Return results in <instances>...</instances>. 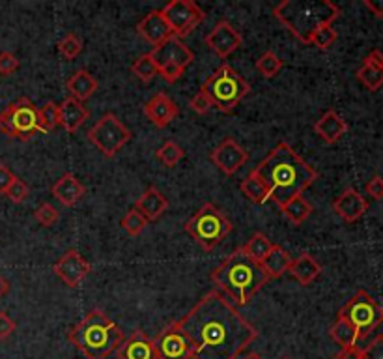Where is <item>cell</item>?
Returning <instances> with one entry per match:
<instances>
[{
  "mask_svg": "<svg viewBox=\"0 0 383 359\" xmlns=\"http://www.w3.org/2000/svg\"><path fill=\"white\" fill-rule=\"evenodd\" d=\"M184 231L204 251H211L232 232V223L217 206L206 202L204 206H200V210L191 219L185 221Z\"/></svg>",
  "mask_w": 383,
  "mask_h": 359,
  "instance_id": "cell-7",
  "label": "cell"
},
{
  "mask_svg": "<svg viewBox=\"0 0 383 359\" xmlns=\"http://www.w3.org/2000/svg\"><path fill=\"white\" fill-rule=\"evenodd\" d=\"M211 281L235 307H243L255 298L270 277L260 262L252 260L240 247L226 257L225 262H221V266L215 267Z\"/></svg>",
  "mask_w": 383,
  "mask_h": 359,
  "instance_id": "cell-3",
  "label": "cell"
},
{
  "mask_svg": "<svg viewBox=\"0 0 383 359\" xmlns=\"http://www.w3.org/2000/svg\"><path fill=\"white\" fill-rule=\"evenodd\" d=\"M116 355L118 359H157L153 339H150L143 331H137L123 341L122 346L116 350Z\"/></svg>",
  "mask_w": 383,
  "mask_h": 359,
  "instance_id": "cell-23",
  "label": "cell"
},
{
  "mask_svg": "<svg viewBox=\"0 0 383 359\" xmlns=\"http://www.w3.org/2000/svg\"><path fill=\"white\" fill-rule=\"evenodd\" d=\"M208 96L211 98L213 107L221 113H232L241 99L250 92L249 82L241 77L230 64H223L210 75V79L202 84Z\"/></svg>",
  "mask_w": 383,
  "mask_h": 359,
  "instance_id": "cell-6",
  "label": "cell"
},
{
  "mask_svg": "<svg viewBox=\"0 0 383 359\" xmlns=\"http://www.w3.org/2000/svg\"><path fill=\"white\" fill-rule=\"evenodd\" d=\"M292 277L296 279L301 287H309L314 279L322 273V266L314 260L312 255L309 253H301L297 258H292L290 270H288Z\"/></svg>",
  "mask_w": 383,
  "mask_h": 359,
  "instance_id": "cell-27",
  "label": "cell"
},
{
  "mask_svg": "<svg viewBox=\"0 0 383 359\" xmlns=\"http://www.w3.org/2000/svg\"><path fill=\"white\" fill-rule=\"evenodd\" d=\"M241 359H264V358H262L260 354H255V352H250V354L243 355V358H241Z\"/></svg>",
  "mask_w": 383,
  "mask_h": 359,
  "instance_id": "cell-51",
  "label": "cell"
},
{
  "mask_svg": "<svg viewBox=\"0 0 383 359\" xmlns=\"http://www.w3.org/2000/svg\"><path fill=\"white\" fill-rule=\"evenodd\" d=\"M357 79L367 90L376 92L383 87V53L374 49L365 57L363 64L357 70Z\"/></svg>",
  "mask_w": 383,
  "mask_h": 359,
  "instance_id": "cell-20",
  "label": "cell"
},
{
  "mask_svg": "<svg viewBox=\"0 0 383 359\" xmlns=\"http://www.w3.org/2000/svg\"><path fill=\"white\" fill-rule=\"evenodd\" d=\"M88 140L101 152L105 158H114L126 144L131 140L129 131L116 114L107 113L97 120L88 131Z\"/></svg>",
  "mask_w": 383,
  "mask_h": 359,
  "instance_id": "cell-11",
  "label": "cell"
},
{
  "mask_svg": "<svg viewBox=\"0 0 383 359\" xmlns=\"http://www.w3.org/2000/svg\"><path fill=\"white\" fill-rule=\"evenodd\" d=\"M150 55L157 66L159 75L167 82H176L178 79H182L185 67L194 60V53L185 45L184 41L174 36L169 41H165L163 45L153 47Z\"/></svg>",
  "mask_w": 383,
  "mask_h": 359,
  "instance_id": "cell-10",
  "label": "cell"
},
{
  "mask_svg": "<svg viewBox=\"0 0 383 359\" xmlns=\"http://www.w3.org/2000/svg\"><path fill=\"white\" fill-rule=\"evenodd\" d=\"M0 131L11 139L30 140L40 131V109L28 98H19L0 113Z\"/></svg>",
  "mask_w": 383,
  "mask_h": 359,
  "instance_id": "cell-8",
  "label": "cell"
},
{
  "mask_svg": "<svg viewBox=\"0 0 383 359\" xmlns=\"http://www.w3.org/2000/svg\"><path fill=\"white\" fill-rule=\"evenodd\" d=\"M204 41L217 57L228 58L235 49H240L241 43H243V36L230 25L228 21L223 19L211 28L210 34L204 38Z\"/></svg>",
  "mask_w": 383,
  "mask_h": 359,
  "instance_id": "cell-15",
  "label": "cell"
},
{
  "mask_svg": "<svg viewBox=\"0 0 383 359\" xmlns=\"http://www.w3.org/2000/svg\"><path fill=\"white\" fill-rule=\"evenodd\" d=\"M335 359H363V352H361L359 346H353V348L340 350V352L335 355Z\"/></svg>",
  "mask_w": 383,
  "mask_h": 359,
  "instance_id": "cell-48",
  "label": "cell"
},
{
  "mask_svg": "<svg viewBox=\"0 0 383 359\" xmlns=\"http://www.w3.org/2000/svg\"><path fill=\"white\" fill-rule=\"evenodd\" d=\"M256 70L260 73L262 77L271 79L275 77L277 73L282 70V60L277 57L273 51H266L264 55H260V58L256 60Z\"/></svg>",
  "mask_w": 383,
  "mask_h": 359,
  "instance_id": "cell-36",
  "label": "cell"
},
{
  "mask_svg": "<svg viewBox=\"0 0 383 359\" xmlns=\"http://www.w3.org/2000/svg\"><path fill=\"white\" fill-rule=\"evenodd\" d=\"M240 189L245 195V199L250 200L252 204H264L266 200H270V191H267L266 184L262 182L260 176L256 175L255 170H250L249 175L241 180Z\"/></svg>",
  "mask_w": 383,
  "mask_h": 359,
  "instance_id": "cell-29",
  "label": "cell"
},
{
  "mask_svg": "<svg viewBox=\"0 0 383 359\" xmlns=\"http://www.w3.org/2000/svg\"><path fill=\"white\" fill-rule=\"evenodd\" d=\"M19 70V58L10 51H2L0 53V75H11Z\"/></svg>",
  "mask_w": 383,
  "mask_h": 359,
  "instance_id": "cell-43",
  "label": "cell"
},
{
  "mask_svg": "<svg viewBox=\"0 0 383 359\" xmlns=\"http://www.w3.org/2000/svg\"><path fill=\"white\" fill-rule=\"evenodd\" d=\"M90 270H92L90 262L75 249H70L66 255H62L60 260H57V264L52 266L55 275L70 288L79 287L87 279Z\"/></svg>",
  "mask_w": 383,
  "mask_h": 359,
  "instance_id": "cell-14",
  "label": "cell"
},
{
  "mask_svg": "<svg viewBox=\"0 0 383 359\" xmlns=\"http://www.w3.org/2000/svg\"><path fill=\"white\" fill-rule=\"evenodd\" d=\"M57 126H60V109L55 101H47L40 109V131L51 133Z\"/></svg>",
  "mask_w": 383,
  "mask_h": 359,
  "instance_id": "cell-34",
  "label": "cell"
},
{
  "mask_svg": "<svg viewBox=\"0 0 383 359\" xmlns=\"http://www.w3.org/2000/svg\"><path fill=\"white\" fill-rule=\"evenodd\" d=\"M8 292H10V282L6 281V279L0 275V299L4 298Z\"/></svg>",
  "mask_w": 383,
  "mask_h": 359,
  "instance_id": "cell-50",
  "label": "cell"
},
{
  "mask_svg": "<svg viewBox=\"0 0 383 359\" xmlns=\"http://www.w3.org/2000/svg\"><path fill=\"white\" fill-rule=\"evenodd\" d=\"M333 210L338 217H343L346 223H355L367 214L368 202L357 189L348 187L337 199L333 200Z\"/></svg>",
  "mask_w": 383,
  "mask_h": 359,
  "instance_id": "cell-18",
  "label": "cell"
},
{
  "mask_svg": "<svg viewBox=\"0 0 383 359\" xmlns=\"http://www.w3.org/2000/svg\"><path fill=\"white\" fill-rule=\"evenodd\" d=\"M281 210L282 214L288 217V221H292L294 225H301V223H305V221L311 217L314 208H312L311 202L301 195L296 197V199H292L290 202H287Z\"/></svg>",
  "mask_w": 383,
  "mask_h": 359,
  "instance_id": "cell-31",
  "label": "cell"
},
{
  "mask_svg": "<svg viewBox=\"0 0 383 359\" xmlns=\"http://www.w3.org/2000/svg\"><path fill=\"white\" fill-rule=\"evenodd\" d=\"M81 51H82V41L79 40V36L73 34V32L66 34V36L58 41V53H60L62 57L66 58V60H73V58H77L79 55H81Z\"/></svg>",
  "mask_w": 383,
  "mask_h": 359,
  "instance_id": "cell-38",
  "label": "cell"
},
{
  "mask_svg": "<svg viewBox=\"0 0 383 359\" xmlns=\"http://www.w3.org/2000/svg\"><path fill=\"white\" fill-rule=\"evenodd\" d=\"M58 109H60V126L67 133H75L77 129L90 118V111L84 107V103L77 101L70 96L58 105Z\"/></svg>",
  "mask_w": 383,
  "mask_h": 359,
  "instance_id": "cell-25",
  "label": "cell"
},
{
  "mask_svg": "<svg viewBox=\"0 0 383 359\" xmlns=\"http://www.w3.org/2000/svg\"><path fill=\"white\" fill-rule=\"evenodd\" d=\"M153 348L157 359H191L193 346L179 320H174L153 339Z\"/></svg>",
  "mask_w": 383,
  "mask_h": 359,
  "instance_id": "cell-13",
  "label": "cell"
},
{
  "mask_svg": "<svg viewBox=\"0 0 383 359\" xmlns=\"http://www.w3.org/2000/svg\"><path fill=\"white\" fill-rule=\"evenodd\" d=\"M131 72H133V75H137L138 81H143V82L153 81L155 75H159L157 66H155V62H153L150 53H146V55H143V57H138L137 60L131 64Z\"/></svg>",
  "mask_w": 383,
  "mask_h": 359,
  "instance_id": "cell-33",
  "label": "cell"
},
{
  "mask_svg": "<svg viewBox=\"0 0 383 359\" xmlns=\"http://www.w3.org/2000/svg\"><path fill=\"white\" fill-rule=\"evenodd\" d=\"M193 359H238L258 339V329L225 294L213 288L179 319Z\"/></svg>",
  "mask_w": 383,
  "mask_h": 359,
  "instance_id": "cell-1",
  "label": "cell"
},
{
  "mask_svg": "<svg viewBox=\"0 0 383 359\" xmlns=\"http://www.w3.org/2000/svg\"><path fill=\"white\" fill-rule=\"evenodd\" d=\"M137 32L143 40H146L153 47L163 45L165 41H169L172 38V31H170L169 23L163 17L161 10L150 11L148 16L138 21Z\"/></svg>",
  "mask_w": 383,
  "mask_h": 359,
  "instance_id": "cell-17",
  "label": "cell"
},
{
  "mask_svg": "<svg viewBox=\"0 0 383 359\" xmlns=\"http://www.w3.org/2000/svg\"><path fill=\"white\" fill-rule=\"evenodd\" d=\"M314 131L326 144H335L348 131V123L337 111L329 109L314 123Z\"/></svg>",
  "mask_w": 383,
  "mask_h": 359,
  "instance_id": "cell-24",
  "label": "cell"
},
{
  "mask_svg": "<svg viewBox=\"0 0 383 359\" xmlns=\"http://www.w3.org/2000/svg\"><path fill=\"white\" fill-rule=\"evenodd\" d=\"M273 16L292 36L309 45L320 26L331 25L340 16V8L331 0H282L273 8Z\"/></svg>",
  "mask_w": 383,
  "mask_h": 359,
  "instance_id": "cell-4",
  "label": "cell"
},
{
  "mask_svg": "<svg viewBox=\"0 0 383 359\" xmlns=\"http://www.w3.org/2000/svg\"><path fill=\"white\" fill-rule=\"evenodd\" d=\"M51 193L60 204L72 208V206H75L82 197L87 195V187L81 184V180L77 178L75 175L66 172V175L60 176V178L52 184Z\"/></svg>",
  "mask_w": 383,
  "mask_h": 359,
  "instance_id": "cell-21",
  "label": "cell"
},
{
  "mask_svg": "<svg viewBox=\"0 0 383 359\" xmlns=\"http://www.w3.org/2000/svg\"><path fill=\"white\" fill-rule=\"evenodd\" d=\"M28 193H30V187L26 185V182H23L21 178H17L11 182V185L8 187V191H6L4 195L8 197V199L11 200V202H16V204H21L23 200L28 197Z\"/></svg>",
  "mask_w": 383,
  "mask_h": 359,
  "instance_id": "cell-41",
  "label": "cell"
},
{
  "mask_svg": "<svg viewBox=\"0 0 383 359\" xmlns=\"http://www.w3.org/2000/svg\"><path fill=\"white\" fill-rule=\"evenodd\" d=\"M338 319H344L352 324L353 328L359 331V337L365 339L378 329L383 324V309L378 302L365 290H359L350 302L344 305L337 314Z\"/></svg>",
  "mask_w": 383,
  "mask_h": 359,
  "instance_id": "cell-9",
  "label": "cell"
},
{
  "mask_svg": "<svg viewBox=\"0 0 383 359\" xmlns=\"http://www.w3.org/2000/svg\"><path fill=\"white\" fill-rule=\"evenodd\" d=\"M329 335H331V339L340 346V350L353 348V346H357V343L361 341L357 329L353 328L348 320L338 319V316L337 322L333 324L331 329H329Z\"/></svg>",
  "mask_w": 383,
  "mask_h": 359,
  "instance_id": "cell-30",
  "label": "cell"
},
{
  "mask_svg": "<svg viewBox=\"0 0 383 359\" xmlns=\"http://www.w3.org/2000/svg\"><path fill=\"white\" fill-rule=\"evenodd\" d=\"M66 88L67 94H70V98L84 103L87 99H90L94 94H96L97 81L92 73L87 72V70H77L72 77L67 79Z\"/></svg>",
  "mask_w": 383,
  "mask_h": 359,
  "instance_id": "cell-26",
  "label": "cell"
},
{
  "mask_svg": "<svg viewBox=\"0 0 383 359\" xmlns=\"http://www.w3.org/2000/svg\"><path fill=\"white\" fill-rule=\"evenodd\" d=\"M133 208L146 221H155L167 211V208H169V200H167V197H165L155 185H150L148 189L138 197Z\"/></svg>",
  "mask_w": 383,
  "mask_h": 359,
  "instance_id": "cell-22",
  "label": "cell"
},
{
  "mask_svg": "<svg viewBox=\"0 0 383 359\" xmlns=\"http://www.w3.org/2000/svg\"><path fill=\"white\" fill-rule=\"evenodd\" d=\"M365 6H367L368 10L372 11L374 16L376 17H379V19H382L383 17V2H376V0H365Z\"/></svg>",
  "mask_w": 383,
  "mask_h": 359,
  "instance_id": "cell-49",
  "label": "cell"
},
{
  "mask_svg": "<svg viewBox=\"0 0 383 359\" xmlns=\"http://www.w3.org/2000/svg\"><path fill=\"white\" fill-rule=\"evenodd\" d=\"M249 160L247 150L241 144L235 143L234 139H225L217 148L211 152V161L217 169L226 176L235 175Z\"/></svg>",
  "mask_w": 383,
  "mask_h": 359,
  "instance_id": "cell-16",
  "label": "cell"
},
{
  "mask_svg": "<svg viewBox=\"0 0 383 359\" xmlns=\"http://www.w3.org/2000/svg\"><path fill=\"white\" fill-rule=\"evenodd\" d=\"M144 114L148 116V120L155 128H167V126L178 116L179 109L178 105L170 99V96H167L165 92H159L146 101V105H144Z\"/></svg>",
  "mask_w": 383,
  "mask_h": 359,
  "instance_id": "cell-19",
  "label": "cell"
},
{
  "mask_svg": "<svg viewBox=\"0 0 383 359\" xmlns=\"http://www.w3.org/2000/svg\"><path fill=\"white\" fill-rule=\"evenodd\" d=\"M17 324L16 320L10 319V314L0 311V341H6L8 337H11V333L16 331Z\"/></svg>",
  "mask_w": 383,
  "mask_h": 359,
  "instance_id": "cell-46",
  "label": "cell"
},
{
  "mask_svg": "<svg viewBox=\"0 0 383 359\" xmlns=\"http://www.w3.org/2000/svg\"><path fill=\"white\" fill-rule=\"evenodd\" d=\"M337 31H335L331 25H323L312 34L311 40H309V45L318 47L320 51H327V49L337 41Z\"/></svg>",
  "mask_w": 383,
  "mask_h": 359,
  "instance_id": "cell-37",
  "label": "cell"
},
{
  "mask_svg": "<svg viewBox=\"0 0 383 359\" xmlns=\"http://www.w3.org/2000/svg\"><path fill=\"white\" fill-rule=\"evenodd\" d=\"M34 217H36V221L41 226H52L60 219V214H58L55 206L49 204V202H43V204L38 206V210L34 211Z\"/></svg>",
  "mask_w": 383,
  "mask_h": 359,
  "instance_id": "cell-40",
  "label": "cell"
},
{
  "mask_svg": "<svg viewBox=\"0 0 383 359\" xmlns=\"http://www.w3.org/2000/svg\"><path fill=\"white\" fill-rule=\"evenodd\" d=\"M270 191V199L279 208L296 197H301L306 187L318 180L316 169H312L303 158L296 154L288 143H279L252 169Z\"/></svg>",
  "mask_w": 383,
  "mask_h": 359,
  "instance_id": "cell-2",
  "label": "cell"
},
{
  "mask_svg": "<svg viewBox=\"0 0 383 359\" xmlns=\"http://www.w3.org/2000/svg\"><path fill=\"white\" fill-rule=\"evenodd\" d=\"M361 352L363 359H383V335L370 341L365 348H361Z\"/></svg>",
  "mask_w": 383,
  "mask_h": 359,
  "instance_id": "cell-44",
  "label": "cell"
},
{
  "mask_svg": "<svg viewBox=\"0 0 383 359\" xmlns=\"http://www.w3.org/2000/svg\"><path fill=\"white\" fill-rule=\"evenodd\" d=\"M185 150L179 146L178 143H174V140H167V143L161 146V148L155 152V158H157L165 167H176V163L184 160Z\"/></svg>",
  "mask_w": 383,
  "mask_h": 359,
  "instance_id": "cell-35",
  "label": "cell"
},
{
  "mask_svg": "<svg viewBox=\"0 0 383 359\" xmlns=\"http://www.w3.org/2000/svg\"><path fill=\"white\" fill-rule=\"evenodd\" d=\"M67 337L87 359H107L126 341L122 329L99 309L88 311Z\"/></svg>",
  "mask_w": 383,
  "mask_h": 359,
  "instance_id": "cell-5",
  "label": "cell"
},
{
  "mask_svg": "<svg viewBox=\"0 0 383 359\" xmlns=\"http://www.w3.org/2000/svg\"><path fill=\"white\" fill-rule=\"evenodd\" d=\"M365 191L367 195H370V199L382 200L383 199V176L376 175L368 180L367 185H365Z\"/></svg>",
  "mask_w": 383,
  "mask_h": 359,
  "instance_id": "cell-45",
  "label": "cell"
},
{
  "mask_svg": "<svg viewBox=\"0 0 383 359\" xmlns=\"http://www.w3.org/2000/svg\"><path fill=\"white\" fill-rule=\"evenodd\" d=\"M260 264L262 267H264V272L267 273V277L277 279L290 270L292 257L288 255L287 249H282L281 245H273V249L267 253V257L264 258Z\"/></svg>",
  "mask_w": 383,
  "mask_h": 359,
  "instance_id": "cell-28",
  "label": "cell"
},
{
  "mask_svg": "<svg viewBox=\"0 0 383 359\" xmlns=\"http://www.w3.org/2000/svg\"><path fill=\"white\" fill-rule=\"evenodd\" d=\"M281 359H292V358H290V355H282Z\"/></svg>",
  "mask_w": 383,
  "mask_h": 359,
  "instance_id": "cell-52",
  "label": "cell"
},
{
  "mask_svg": "<svg viewBox=\"0 0 383 359\" xmlns=\"http://www.w3.org/2000/svg\"><path fill=\"white\" fill-rule=\"evenodd\" d=\"M13 180H16V175L6 165L0 163V195H4Z\"/></svg>",
  "mask_w": 383,
  "mask_h": 359,
  "instance_id": "cell-47",
  "label": "cell"
},
{
  "mask_svg": "<svg viewBox=\"0 0 383 359\" xmlns=\"http://www.w3.org/2000/svg\"><path fill=\"white\" fill-rule=\"evenodd\" d=\"M273 245H275V243H273V241H271L270 238L266 236V234L256 232V234H252V236H250V240L247 241L245 245L241 247V249H243V251H245L247 255L252 258V260L262 262L264 258L267 257V253L273 249Z\"/></svg>",
  "mask_w": 383,
  "mask_h": 359,
  "instance_id": "cell-32",
  "label": "cell"
},
{
  "mask_svg": "<svg viewBox=\"0 0 383 359\" xmlns=\"http://www.w3.org/2000/svg\"><path fill=\"white\" fill-rule=\"evenodd\" d=\"M189 107L193 109L196 114H206L210 113V109L213 107V103H211V98L208 96L204 88H200L199 92L194 94L193 98L189 99Z\"/></svg>",
  "mask_w": 383,
  "mask_h": 359,
  "instance_id": "cell-42",
  "label": "cell"
},
{
  "mask_svg": "<svg viewBox=\"0 0 383 359\" xmlns=\"http://www.w3.org/2000/svg\"><path fill=\"white\" fill-rule=\"evenodd\" d=\"M161 13L169 23L172 36L178 40L189 36L204 21V11L200 10V6L194 0H170Z\"/></svg>",
  "mask_w": 383,
  "mask_h": 359,
  "instance_id": "cell-12",
  "label": "cell"
},
{
  "mask_svg": "<svg viewBox=\"0 0 383 359\" xmlns=\"http://www.w3.org/2000/svg\"><path fill=\"white\" fill-rule=\"evenodd\" d=\"M146 225H148V221L144 219L135 208L133 210H129L122 219V228L128 232L129 236H138V234L146 228Z\"/></svg>",
  "mask_w": 383,
  "mask_h": 359,
  "instance_id": "cell-39",
  "label": "cell"
}]
</instances>
